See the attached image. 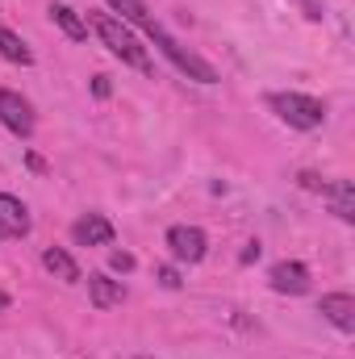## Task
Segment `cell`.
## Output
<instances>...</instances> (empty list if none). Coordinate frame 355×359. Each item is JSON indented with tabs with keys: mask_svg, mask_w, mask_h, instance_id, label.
Instances as JSON below:
<instances>
[{
	"mask_svg": "<svg viewBox=\"0 0 355 359\" xmlns=\"http://www.w3.org/2000/svg\"><path fill=\"white\" fill-rule=\"evenodd\" d=\"M0 126L8 130V134H17V138H29L34 134V109H29V100L25 96H17L13 88H0Z\"/></svg>",
	"mask_w": 355,
	"mask_h": 359,
	"instance_id": "obj_4",
	"label": "cell"
},
{
	"mask_svg": "<svg viewBox=\"0 0 355 359\" xmlns=\"http://www.w3.org/2000/svg\"><path fill=\"white\" fill-rule=\"evenodd\" d=\"M92 92H96V96H109V76H96V80H92Z\"/></svg>",
	"mask_w": 355,
	"mask_h": 359,
	"instance_id": "obj_18",
	"label": "cell"
},
{
	"mask_svg": "<svg viewBox=\"0 0 355 359\" xmlns=\"http://www.w3.org/2000/svg\"><path fill=\"white\" fill-rule=\"evenodd\" d=\"M88 297L96 309H117L121 301H126V288H121V280H109V276H88Z\"/></svg>",
	"mask_w": 355,
	"mask_h": 359,
	"instance_id": "obj_10",
	"label": "cell"
},
{
	"mask_svg": "<svg viewBox=\"0 0 355 359\" xmlns=\"http://www.w3.org/2000/svg\"><path fill=\"white\" fill-rule=\"evenodd\" d=\"M4 309H8V297H4V292H0V313H4Z\"/></svg>",
	"mask_w": 355,
	"mask_h": 359,
	"instance_id": "obj_19",
	"label": "cell"
},
{
	"mask_svg": "<svg viewBox=\"0 0 355 359\" xmlns=\"http://www.w3.org/2000/svg\"><path fill=\"white\" fill-rule=\"evenodd\" d=\"M318 309H322V318H326V322H335L343 334H351V330H355V297H351V292H326Z\"/></svg>",
	"mask_w": 355,
	"mask_h": 359,
	"instance_id": "obj_9",
	"label": "cell"
},
{
	"mask_svg": "<svg viewBox=\"0 0 355 359\" xmlns=\"http://www.w3.org/2000/svg\"><path fill=\"white\" fill-rule=\"evenodd\" d=\"M147 38H151V42H155V46H159V50H163V55L176 63L188 80H196V84H217V72H213V67H209L201 55L184 50V46H180V42L168 34V29H163V25H159V21H151V25H147Z\"/></svg>",
	"mask_w": 355,
	"mask_h": 359,
	"instance_id": "obj_3",
	"label": "cell"
},
{
	"mask_svg": "<svg viewBox=\"0 0 355 359\" xmlns=\"http://www.w3.org/2000/svg\"><path fill=\"white\" fill-rule=\"evenodd\" d=\"M155 276H159V284H163V288H180V284H184V280H180V271L168 268V264H163V268H155Z\"/></svg>",
	"mask_w": 355,
	"mask_h": 359,
	"instance_id": "obj_16",
	"label": "cell"
},
{
	"mask_svg": "<svg viewBox=\"0 0 355 359\" xmlns=\"http://www.w3.org/2000/svg\"><path fill=\"white\" fill-rule=\"evenodd\" d=\"M322 196L330 201L335 217H343V222H355V188H351V180H335V184H322Z\"/></svg>",
	"mask_w": 355,
	"mask_h": 359,
	"instance_id": "obj_11",
	"label": "cell"
},
{
	"mask_svg": "<svg viewBox=\"0 0 355 359\" xmlns=\"http://www.w3.org/2000/svg\"><path fill=\"white\" fill-rule=\"evenodd\" d=\"M88 29L109 46V55H117L121 63H130V67H138V72H155V63H151V55H147V46L134 38V29L126 25V21H117L113 13H92L88 17Z\"/></svg>",
	"mask_w": 355,
	"mask_h": 359,
	"instance_id": "obj_1",
	"label": "cell"
},
{
	"mask_svg": "<svg viewBox=\"0 0 355 359\" xmlns=\"http://www.w3.org/2000/svg\"><path fill=\"white\" fill-rule=\"evenodd\" d=\"M168 251H172V259H180V264H201L205 251H209V238L196 226H172L168 230Z\"/></svg>",
	"mask_w": 355,
	"mask_h": 359,
	"instance_id": "obj_5",
	"label": "cell"
},
{
	"mask_svg": "<svg viewBox=\"0 0 355 359\" xmlns=\"http://www.w3.org/2000/svg\"><path fill=\"white\" fill-rule=\"evenodd\" d=\"M267 284H272L276 292L301 297V292H309V268L297 264V259H284V264H276V268L267 271Z\"/></svg>",
	"mask_w": 355,
	"mask_h": 359,
	"instance_id": "obj_6",
	"label": "cell"
},
{
	"mask_svg": "<svg viewBox=\"0 0 355 359\" xmlns=\"http://www.w3.org/2000/svg\"><path fill=\"white\" fill-rule=\"evenodd\" d=\"M42 268L51 271L55 280H63V284H76V280H80V268H76V259H72L63 247H46V251H42Z\"/></svg>",
	"mask_w": 355,
	"mask_h": 359,
	"instance_id": "obj_13",
	"label": "cell"
},
{
	"mask_svg": "<svg viewBox=\"0 0 355 359\" xmlns=\"http://www.w3.org/2000/svg\"><path fill=\"white\" fill-rule=\"evenodd\" d=\"M29 209L17 201V196H8V192H0V238H25L29 234Z\"/></svg>",
	"mask_w": 355,
	"mask_h": 359,
	"instance_id": "obj_7",
	"label": "cell"
},
{
	"mask_svg": "<svg viewBox=\"0 0 355 359\" xmlns=\"http://www.w3.org/2000/svg\"><path fill=\"white\" fill-rule=\"evenodd\" d=\"M72 238H76V247H109L113 243V222L100 217V213H88L72 226Z\"/></svg>",
	"mask_w": 355,
	"mask_h": 359,
	"instance_id": "obj_8",
	"label": "cell"
},
{
	"mask_svg": "<svg viewBox=\"0 0 355 359\" xmlns=\"http://www.w3.org/2000/svg\"><path fill=\"white\" fill-rule=\"evenodd\" d=\"M0 59H8V63H17V67H29V63H34V50L21 42V34L0 29Z\"/></svg>",
	"mask_w": 355,
	"mask_h": 359,
	"instance_id": "obj_14",
	"label": "cell"
},
{
	"mask_svg": "<svg viewBox=\"0 0 355 359\" xmlns=\"http://www.w3.org/2000/svg\"><path fill=\"white\" fill-rule=\"evenodd\" d=\"M109 264H113L117 271H134V255H130V251H113Z\"/></svg>",
	"mask_w": 355,
	"mask_h": 359,
	"instance_id": "obj_17",
	"label": "cell"
},
{
	"mask_svg": "<svg viewBox=\"0 0 355 359\" xmlns=\"http://www.w3.org/2000/svg\"><path fill=\"white\" fill-rule=\"evenodd\" d=\"M51 21H55L72 42H88V21H84L72 4H51Z\"/></svg>",
	"mask_w": 355,
	"mask_h": 359,
	"instance_id": "obj_12",
	"label": "cell"
},
{
	"mask_svg": "<svg viewBox=\"0 0 355 359\" xmlns=\"http://www.w3.org/2000/svg\"><path fill=\"white\" fill-rule=\"evenodd\" d=\"M267 104L276 109L280 121H288L293 130H318L326 121V104L314 100V96H301V92H272Z\"/></svg>",
	"mask_w": 355,
	"mask_h": 359,
	"instance_id": "obj_2",
	"label": "cell"
},
{
	"mask_svg": "<svg viewBox=\"0 0 355 359\" xmlns=\"http://www.w3.org/2000/svg\"><path fill=\"white\" fill-rule=\"evenodd\" d=\"M113 13H121L117 21H126V25H138V29H147L151 25V8H147V0H105Z\"/></svg>",
	"mask_w": 355,
	"mask_h": 359,
	"instance_id": "obj_15",
	"label": "cell"
}]
</instances>
